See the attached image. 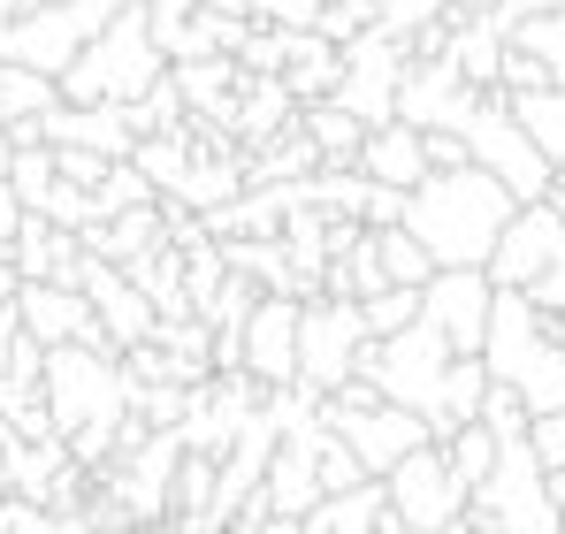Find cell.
<instances>
[{
    "label": "cell",
    "mask_w": 565,
    "mask_h": 534,
    "mask_svg": "<svg viewBox=\"0 0 565 534\" xmlns=\"http://www.w3.org/2000/svg\"><path fill=\"white\" fill-rule=\"evenodd\" d=\"M282 85L298 107H313V99H329V92L344 85V46L329 39V31H290V62H282Z\"/></svg>",
    "instance_id": "cell-20"
},
{
    "label": "cell",
    "mask_w": 565,
    "mask_h": 534,
    "mask_svg": "<svg viewBox=\"0 0 565 534\" xmlns=\"http://www.w3.org/2000/svg\"><path fill=\"white\" fill-rule=\"evenodd\" d=\"M527 54H543V70H551V85H565V8H543V15H527L520 31H512Z\"/></svg>",
    "instance_id": "cell-32"
},
{
    "label": "cell",
    "mask_w": 565,
    "mask_h": 534,
    "mask_svg": "<svg viewBox=\"0 0 565 534\" xmlns=\"http://www.w3.org/2000/svg\"><path fill=\"white\" fill-rule=\"evenodd\" d=\"M382 489H390V512L413 534H444L473 512V489L459 481V466H451L444 444H420L413 458H397V466L382 473Z\"/></svg>",
    "instance_id": "cell-7"
},
{
    "label": "cell",
    "mask_w": 565,
    "mask_h": 534,
    "mask_svg": "<svg viewBox=\"0 0 565 534\" xmlns=\"http://www.w3.org/2000/svg\"><path fill=\"white\" fill-rule=\"evenodd\" d=\"M321 420H329L344 444L367 458V473H375V481L397 466V458H413L420 444H436V428H428L413 405H390V397H329V405H321Z\"/></svg>",
    "instance_id": "cell-9"
},
{
    "label": "cell",
    "mask_w": 565,
    "mask_h": 534,
    "mask_svg": "<svg viewBox=\"0 0 565 534\" xmlns=\"http://www.w3.org/2000/svg\"><path fill=\"white\" fill-rule=\"evenodd\" d=\"M161 77H169V46L153 39V15H146V0H138V8H122L107 31L85 39V54L62 70V99H77V107H93V99L138 107Z\"/></svg>",
    "instance_id": "cell-2"
},
{
    "label": "cell",
    "mask_w": 565,
    "mask_h": 534,
    "mask_svg": "<svg viewBox=\"0 0 565 534\" xmlns=\"http://www.w3.org/2000/svg\"><path fill=\"white\" fill-rule=\"evenodd\" d=\"M31 222V206H23V191L0 177V260H8V245H15V229Z\"/></svg>",
    "instance_id": "cell-40"
},
{
    "label": "cell",
    "mask_w": 565,
    "mask_h": 534,
    "mask_svg": "<svg viewBox=\"0 0 565 534\" xmlns=\"http://www.w3.org/2000/svg\"><path fill=\"white\" fill-rule=\"evenodd\" d=\"M375 253H382V275L390 282H405V290H428V275H436V253L405 229V222H390V229H375Z\"/></svg>",
    "instance_id": "cell-28"
},
{
    "label": "cell",
    "mask_w": 565,
    "mask_h": 534,
    "mask_svg": "<svg viewBox=\"0 0 565 534\" xmlns=\"http://www.w3.org/2000/svg\"><path fill=\"white\" fill-rule=\"evenodd\" d=\"M54 161H62V177L85 183V191H99V183H107V169H115V161H107V153H93V146H54Z\"/></svg>",
    "instance_id": "cell-38"
},
{
    "label": "cell",
    "mask_w": 565,
    "mask_h": 534,
    "mask_svg": "<svg viewBox=\"0 0 565 534\" xmlns=\"http://www.w3.org/2000/svg\"><path fill=\"white\" fill-rule=\"evenodd\" d=\"M15 313H23V329L54 352V344H107V329H99L93 298L77 290V282H23L15 290ZM115 352V344H107Z\"/></svg>",
    "instance_id": "cell-16"
},
{
    "label": "cell",
    "mask_w": 565,
    "mask_h": 534,
    "mask_svg": "<svg viewBox=\"0 0 565 534\" xmlns=\"http://www.w3.org/2000/svg\"><path fill=\"white\" fill-rule=\"evenodd\" d=\"M558 260H565V199L558 191L520 199L512 222H504V237H497V253H489V275L504 290H527L543 267H558Z\"/></svg>",
    "instance_id": "cell-10"
},
{
    "label": "cell",
    "mask_w": 565,
    "mask_h": 534,
    "mask_svg": "<svg viewBox=\"0 0 565 534\" xmlns=\"http://www.w3.org/2000/svg\"><path fill=\"white\" fill-rule=\"evenodd\" d=\"M527 298H535L551 321H565V260H558V267H543V275L527 282Z\"/></svg>",
    "instance_id": "cell-41"
},
{
    "label": "cell",
    "mask_w": 565,
    "mask_h": 534,
    "mask_svg": "<svg viewBox=\"0 0 565 534\" xmlns=\"http://www.w3.org/2000/svg\"><path fill=\"white\" fill-rule=\"evenodd\" d=\"M237 62H245V77H282V62H290V31L253 23V31H245V46H237Z\"/></svg>",
    "instance_id": "cell-35"
},
{
    "label": "cell",
    "mask_w": 565,
    "mask_h": 534,
    "mask_svg": "<svg viewBox=\"0 0 565 534\" xmlns=\"http://www.w3.org/2000/svg\"><path fill=\"white\" fill-rule=\"evenodd\" d=\"M230 534H260V527H230Z\"/></svg>",
    "instance_id": "cell-50"
},
{
    "label": "cell",
    "mask_w": 565,
    "mask_h": 534,
    "mask_svg": "<svg viewBox=\"0 0 565 534\" xmlns=\"http://www.w3.org/2000/svg\"><path fill=\"white\" fill-rule=\"evenodd\" d=\"M367 199H375V177H367V169H313V206H321V214L367 222Z\"/></svg>",
    "instance_id": "cell-29"
},
{
    "label": "cell",
    "mask_w": 565,
    "mask_h": 534,
    "mask_svg": "<svg viewBox=\"0 0 565 534\" xmlns=\"http://www.w3.org/2000/svg\"><path fill=\"white\" fill-rule=\"evenodd\" d=\"M298 122H306V138L321 146V169H360L367 122H360L352 107H337V99H313V107H298Z\"/></svg>",
    "instance_id": "cell-22"
},
{
    "label": "cell",
    "mask_w": 565,
    "mask_h": 534,
    "mask_svg": "<svg viewBox=\"0 0 565 534\" xmlns=\"http://www.w3.org/2000/svg\"><path fill=\"white\" fill-rule=\"evenodd\" d=\"M329 8H360V15H375V0H329Z\"/></svg>",
    "instance_id": "cell-45"
},
{
    "label": "cell",
    "mask_w": 565,
    "mask_h": 534,
    "mask_svg": "<svg viewBox=\"0 0 565 534\" xmlns=\"http://www.w3.org/2000/svg\"><path fill=\"white\" fill-rule=\"evenodd\" d=\"M451 344H444V329L420 313L413 329H397V337H375L367 352H360V374L375 382L390 405H413L428 428H436V405H444V374H451Z\"/></svg>",
    "instance_id": "cell-4"
},
{
    "label": "cell",
    "mask_w": 565,
    "mask_h": 534,
    "mask_svg": "<svg viewBox=\"0 0 565 534\" xmlns=\"http://www.w3.org/2000/svg\"><path fill=\"white\" fill-rule=\"evenodd\" d=\"M405 70H413V39H397V31L367 23V31L344 46V85L329 92V99H337V107H352L367 130H375V122H397Z\"/></svg>",
    "instance_id": "cell-8"
},
{
    "label": "cell",
    "mask_w": 565,
    "mask_h": 534,
    "mask_svg": "<svg viewBox=\"0 0 565 534\" xmlns=\"http://www.w3.org/2000/svg\"><path fill=\"white\" fill-rule=\"evenodd\" d=\"M298 321H306V298H290V290H268L253 313H245V329H237V344H245V374L253 382H298Z\"/></svg>",
    "instance_id": "cell-14"
},
{
    "label": "cell",
    "mask_w": 565,
    "mask_h": 534,
    "mask_svg": "<svg viewBox=\"0 0 565 534\" xmlns=\"http://www.w3.org/2000/svg\"><path fill=\"white\" fill-rule=\"evenodd\" d=\"M177 85H184V107L199 122H222L237 138V99H245V62L237 54H199V62H169Z\"/></svg>",
    "instance_id": "cell-17"
},
{
    "label": "cell",
    "mask_w": 565,
    "mask_h": 534,
    "mask_svg": "<svg viewBox=\"0 0 565 534\" xmlns=\"http://www.w3.org/2000/svg\"><path fill=\"white\" fill-rule=\"evenodd\" d=\"M481 420H489V428H497V436L512 444V436H527V428H535V405H527V397H520L512 382H497V374H489V397H481Z\"/></svg>",
    "instance_id": "cell-34"
},
{
    "label": "cell",
    "mask_w": 565,
    "mask_h": 534,
    "mask_svg": "<svg viewBox=\"0 0 565 534\" xmlns=\"http://www.w3.org/2000/svg\"><path fill=\"white\" fill-rule=\"evenodd\" d=\"M375 534H413V527H405L397 512H382V520H375Z\"/></svg>",
    "instance_id": "cell-44"
},
{
    "label": "cell",
    "mask_w": 565,
    "mask_h": 534,
    "mask_svg": "<svg viewBox=\"0 0 565 534\" xmlns=\"http://www.w3.org/2000/svg\"><path fill=\"white\" fill-rule=\"evenodd\" d=\"M473 520L481 534H565V504L551 489V466L535 458L527 436L497 450V473L473 489Z\"/></svg>",
    "instance_id": "cell-3"
},
{
    "label": "cell",
    "mask_w": 565,
    "mask_h": 534,
    "mask_svg": "<svg viewBox=\"0 0 565 534\" xmlns=\"http://www.w3.org/2000/svg\"><path fill=\"white\" fill-rule=\"evenodd\" d=\"M54 107H62V77L23 70V62H0V115H8V122H39V115H54Z\"/></svg>",
    "instance_id": "cell-25"
},
{
    "label": "cell",
    "mask_w": 565,
    "mask_h": 534,
    "mask_svg": "<svg viewBox=\"0 0 565 534\" xmlns=\"http://www.w3.org/2000/svg\"><path fill=\"white\" fill-rule=\"evenodd\" d=\"M551 191H558V199H565V161H558V183H551Z\"/></svg>",
    "instance_id": "cell-48"
},
{
    "label": "cell",
    "mask_w": 565,
    "mask_h": 534,
    "mask_svg": "<svg viewBox=\"0 0 565 534\" xmlns=\"http://www.w3.org/2000/svg\"><path fill=\"white\" fill-rule=\"evenodd\" d=\"M489 306H497V275L489 267H436L420 290V313L444 329V344L467 359L489 344Z\"/></svg>",
    "instance_id": "cell-11"
},
{
    "label": "cell",
    "mask_w": 565,
    "mask_h": 534,
    "mask_svg": "<svg viewBox=\"0 0 565 534\" xmlns=\"http://www.w3.org/2000/svg\"><path fill=\"white\" fill-rule=\"evenodd\" d=\"M543 8H565V0H497V15H504V23H512V31H520V23H527V15H543Z\"/></svg>",
    "instance_id": "cell-43"
},
{
    "label": "cell",
    "mask_w": 565,
    "mask_h": 534,
    "mask_svg": "<svg viewBox=\"0 0 565 534\" xmlns=\"http://www.w3.org/2000/svg\"><path fill=\"white\" fill-rule=\"evenodd\" d=\"M390 222H405V191H397V183H375V199H367V229H390Z\"/></svg>",
    "instance_id": "cell-42"
},
{
    "label": "cell",
    "mask_w": 565,
    "mask_h": 534,
    "mask_svg": "<svg viewBox=\"0 0 565 534\" xmlns=\"http://www.w3.org/2000/svg\"><path fill=\"white\" fill-rule=\"evenodd\" d=\"M467 153L504 183L512 199H543V191L558 183V161L520 130V115H512V99H504V92H481V107L467 115Z\"/></svg>",
    "instance_id": "cell-6"
},
{
    "label": "cell",
    "mask_w": 565,
    "mask_h": 534,
    "mask_svg": "<svg viewBox=\"0 0 565 534\" xmlns=\"http://www.w3.org/2000/svg\"><path fill=\"white\" fill-rule=\"evenodd\" d=\"M512 206L520 199L489 177L481 161H467V169H436L428 183L405 191V229L436 253V267H489Z\"/></svg>",
    "instance_id": "cell-1"
},
{
    "label": "cell",
    "mask_w": 565,
    "mask_h": 534,
    "mask_svg": "<svg viewBox=\"0 0 565 534\" xmlns=\"http://www.w3.org/2000/svg\"><path fill=\"white\" fill-rule=\"evenodd\" d=\"M527 444H535V458H543L551 473H565V413H535Z\"/></svg>",
    "instance_id": "cell-39"
},
{
    "label": "cell",
    "mask_w": 565,
    "mask_h": 534,
    "mask_svg": "<svg viewBox=\"0 0 565 534\" xmlns=\"http://www.w3.org/2000/svg\"><path fill=\"white\" fill-rule=\"evenodd\" d=\"M85 237V253H99V260L130 267L146 260L153 245H169V206L153 199V206H130V214H107V222H93V229H77Z\"/></svg>",
    "instance_id": "cell-19"
},
{
    "label": "cell",
    "mask_w": 565,
    "mask_h": 534,
    "mask_svg": "<svg viewBox=\"0 0 565 534\" xmlns=\"http://www.w3.org/2000/svg\"><path fill=\"white\" fill-rule=\"evenodd\" d=\"M375 344L367 329V306L360 298H306V321H298V382H313L321 397H337L344 382H360V352Z\"/></svg>",
    "instance_id": "cell-5"
},
{
    "label": "cell",
    "mask_w": 565,
    "mask_h": 534,
    "mask_svg": "<svg viewBox=\"0 0 565 534\" xmlns=\"http://www.w3.org/2000/svg\"><path fill=\"white\" fill-rule=\"evenodd\" d=\"M8 183L23 191V206H46V191L62 183V161H54V146H15V161H8Z\"/></svg>",
    "instance_id": "cell-31"
},
{
    "label": "cell",
    "mask_w": 565,
    "mask_h": 534,
    "mask_svg": "<svg viewBox=\"0 0 565 534\" xmlns=\"http://www.w3.org/2000/svg\"><path fill=\"white\" fill-rule=\"evenodd\" d=\"M23 8H70V0H23Z\"/></svg>",
    "instance_id": "cell-47"
},
{
    "label": "cell",
    "mask_w": 565,
    "mask_h": 534,
    "mask_svg": "<svg viewBox=\"0 0 565 534\" xmlns=\"http://www.w3.org/2000/svg\"><path fill=\"white\" fill-rule=\"evenodd\" d=\"M459 8H497V0H459Z\"/></svg>",
    "instance_id": "cell-49"
},
{
    "label": "cell",
    "mask_w": 565,
    "mask_h": 534,
    "mask_svg": "<svg viewBox=\"0 0 565 534\" xmlns=\"http://www.w3.org/2000/svg\"><path fill=\"white\" fill-rule=\"evenodd\" d=\"M473 107H481V85H473L451 54H413L405 92H397V115H405L413 130H467Z\"/></svg>",
    "instance_id": "cell-12"
},
{
    "label": "cell",
    "mask_w": 565,
    "mask_h": 534,
    "mask_svg": "<svg viewBox=\"0 0 565 534\" xmlns=\"http://www.w3.org/2000/svg\"><path fill=\"white\" fill-rule=\"evenodd\" d=\"M77 290L93 298V313H99V329H107V344H115V352L146 344V337L161 329V306L138 290V275H130V267H115V260H99V253H85Z\"/></svg>",
    "instance_id": "cell-13"
},
{
    "label": "cell",
    "mask_w": 565,
    "mask_h": 534,
    "mask_svg": "<svg viewBox=\"0 0 565 534\" xmlns=\"http://www.w3.org/2000/svg\"><path fill=\"white\" fill-rule=\"evenodd\" d=\"M512 99V115H520V130L551 153V161H565V85H535V92H504Z\"/></svg>",
    "instance_id": "cell-27"
},
{
    "label": "cell",
    "mask_w": 565,
    "mask_h": 534,
    "mask_svg": "<svg viewBox=\"0 0 565 534\" xmlns=\"http://www.w3.org/2000/svg\"><path fill=\"white\" fill-rule=\"evenodd\" d=\"M481 397H489V359H481V352L451 359V374H444V405H436V444L459 436L467 420H481Z\"/></svg>",
    "instance_id": "cell-23"
},
{
    "label": "cell",
    "mask_w": 565,
    "mask_h": 534,
    "mask_svg": "<svg viewBox=\"0 0 565 534\" xmlns=\"http://www.w3.org/2000/svg\"><path fill=\"white\" fill-rule=\"evenodd\" d=\"M444 450H451V466H459V481H467V489H481V481L497 473V450H504V436H497L489 420H467L459 436H444Z\"/></svg>",
    "instance_id": "cell-30"
},
{
    "label": "cell",
    "mask_w": 565,
    "mask_h": 534,
    "mask_svg": "<svg viewBox=\"0 0 565 534\" xmlns=\"http://www.w3.org/2000/svg\"><path fill=\"white\" fill-rule=\"evenodd\" d=\"M360 169H367L375 183H397V191L428 183V177H436V161H428V130H413L405 115H397V122H375L367 146H360Z\"/></svg>",
    "instance_id": "cell-18"
},
{
    "label": "cell",
    "mask_w": 565,
    "mask_h": 534,
    "mask_svg": "<svg viewBox=\"0 0 565 534\" xmlns=\"http://www.w3.org/2000/svg\"><path fill=\"white\" fill-rule=\"evenodd\" d=\"M130 275H138V290H146L161 313H191V267H184V245H177V237L153 245L146 260H130Z\"/></svg>",
    "instance_id": "cell-24"
},
{
    "label": "cell",
    "mask_w": 565,
    "mask_h": 534,
    "mask_svg": "<svg viewBox=\"0 0 565 534\" xmlns=\"http://www.w3.org/2000/svg\"><path fill=\"white\" fill-rule=\"evenodd\" d=\"M329 0H253V23H276V31H313Z\"/></svg>",
    "instance_id": "cell-37"
},
{
    "label": "cell",
    "mask_w": 565,
    "mask_h": 534,
    "mask_svg": "<svg viewBox=\"0 0 565 534\" xmlns=\"http://www.w3.org/2000/svg\"><path fill=\"white\" fill-rule=\"evenodd\" d=\"M8 15H23V0H0V23H8Z\"/></svg>",
    "instance_id": "cell-46"
},
{
    "label": "cell",
    "mask_w": 565,
    "mask_h": 534,
    "mask_svg": "<svg viewBox=\"0 0 565 534\" xmlns=\"http://www.w3.org/2000/svg\"><path fill=\"white\" fill-rule=\"evenodd\" d=\"M459 0H375V23L382 31H397V39H413V31H428V23H444Z\"/></svg>",
    "instance_id": "cell-36"
},
{
    "label": "cell",
    "mask_w": 565,
    "mask_h": 534,
    "mask_svg": "<svg viewBox=\"0 0 565 534\" xmlns=\"http://www.w3.org/2000/svg\"><path fill=\"white\" fill-rule=\"evenodd\" d=\"M85 23H77V8H23V15H8L0 23V62H23V70H46V77H62L77 54H85Z\"/></svg>",
    "instance_id": "cell-15"
},
{
    "label": "cell",
    "mask_w": 565,
    "mask_h": 534,
    "mask_svg": "<svg viewBox=\"0 0 565 534\" xmlns=\"http://www.w3.org/2000/svg\"><path fill=\"white\" fill-rule=\"evenodd\" d=\"M382 512H390V489H382V481H360V489H344V496H321V504H313V527L321 534H375Z\"/></svg>",
    "instance_id": "cell-26"
},
{
    "label": "cell",
    "mask_w": 565,
    "mask_h": 534,
    "mask_svg": "<svg viewBox=\"0 0 565 534\" xmlns=\"http://www.w3.org/2000/svg\"><path fill=\"white\" fill-rule=\"evenodd\" d=\"M360 306H367V329L375 337H397V329L420 321V290H405V282H382L375 298H360Z\"/></svg>",
    "instance_id": "cell-33"
},
{
    "label": "cell",
    "mask_w": 565,
    "mask_h": 534,
    "mask_svg": "<svg viewBox=\"0 0 565 534\" xmlns=\"http://www.w3.org/2000/svg\"><path fill=\"white\" fill-rule=\"evenodd\" d=\"M298 122V99L282 77H245V99H237V146L253 153V146H268Z\"/></svg>",
    "instance_id": "cell-21"
}]
</instances>
